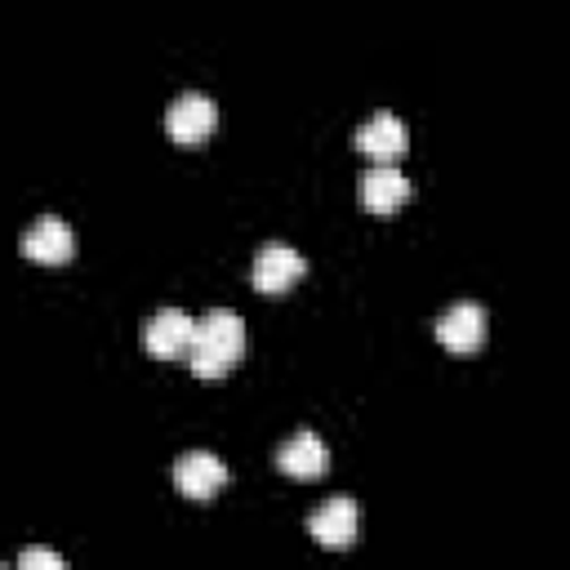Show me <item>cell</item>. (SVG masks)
Here are the masks:
<instances>
[{"label": "cell", "instance_id": "cell-1", "mask_svg": "<svg viewBox=\"0 0 570 570\" xmlns=\"http://www.w3.org/2000/svg\"><path fill=\"white\" fill-rule=\"evenodd\" d=\"M245 356V321L232 307H214L196 321V338L187 352V365L196 379H223Z\"/></svg>", "mask_w": 570, "mask_h": 570}, {"label": "cell", "instance_id": "cell-2", "mask_svg": "<svg viewBox=\"0 0 570 570\" xmlns=\"http://www.w3.org/2000/svg\"><path fill=\"white\" fill-rule=\"evenodd\" d=\"M303 272H307V263H303V254H298L294 245L267 240V245L254 254L249 281H254L258 294H289V289L303 281Z\"/></svg>", "mask_w": 570, "mask_h": 570}, {"label": "cell", "instance_id": "cell-3", "mask_svg": "<svg viewBox=\"0 0 570 570\" xmlns=\"http://www.w3.org/2000/svg\"><path fill=\"white\" fill-rule=\"evenodd\" d=\"M352 147H356L361 156H370L374 165H396V160L410 151V129H405L401 116L379 111V116H370V120L352 134Z\"/></svg>", "mask_w": 570, "mask_h": 570}, {"label": "cell", "instance_id": "cell-4", "mask_svg": "<svg viewBox=\"0 0 570 570\" xmlns=\"http://www.w3.org/2000/svg\"><path fill=\"white\" fill-rule=\"evenodd\" d=\"M307 534H312L321 548H352V543L361 539V508H356V499H347V494L325 499V503L307 517Z\"/></svg>", "mask_w": 570, "mask_h": 570}, {"label": "cell", "instance_id": "cell-5", "mask_svg": "<svg viewBox=\"0 0 570 570\" xmlns=\"http://www.w3.org/2000/svg\"><path fill=\"white\" fill-rule=\"evenodd\" d=\"M174 485H178V494H187L191 503H209V499L227 485V463H223L218 454H209V450H187V454H178V463H174Z\"/></svg>", "mask_w": 570, "mask_h": 570}, {"label": "cell", "instance_id": "cell-6", "mask_svg": "<svg viewBox=\"0 0 570 570\" xmlns=\"http://www.w3.org/2000/svg\"><path fill=\"white\" fill-rule=\"evenodd\" d=\"M214 125H218V111L205 94H178L165 111V129L178 147H200L214 134Z\"/></svg>", "mask_w": 570, "mask_h": 570}, {"label": "cell", "instance_id": "cell-7", "mask_svg": "<svg viewBox=\"0 0 570 570\" xmlns=\"http://www.w3.org/2000/svg\"><path fill=\"white\" fill-rule=\"evenodd\" d=\"M436 343L454 356H472L485 343V307L481 303H454L436 316Z\"/></svg>", "mask_w": 570, "mask_h": 570}, {"label": "cell", "instance_id": "cell-8", "mask_svg": "<svg viewBox=\"0 0 570 570\" xmlns=\"http://www.w3.org/2000/svg\"><path fill=\"white\" fill-rule=\"evenodd\" d=\"M191 338H196V321L183 312V307H160L147 325H142V347L160 361H174V356H187L191 352Z\"/></svg>", "mask_w": 570, "mask_h": 570}, {"label": "cell", "instance_id": "cell-9", "mask_svg": "<svg viewBox=\"0 0 570 570\" xmlns=\"http://www.w3.org/2000/svg\"><path fill=\"white\" fill-rule=\"evenodd\" d=\"M22 258L31 263H45V267H58V263H71L76 258V236L62 218H40L22 232Z\"/></svg>", "mask_w": 570, "mask_h": 570}, {"label": "cell", "instance_id": "cell-10", "mask_svg": "<svg viewBox=\"0 0 570 570\" xmlns=\"http://www.w3.org/2000/svg\"><path fill=\"white\" fill-rule=\"evenodd\" d=\"M276 468L285 472V476H294V481H316V476H325L330 472V450H325V441L316 436V432H294L281 450H276Z\"/></svg>", "mask_w": 570, "mask_h": 570}, {"label": "cell", "instance_id": "cell-11", "mask_svg": "<svg viewBox=\"0 0 570 570\" xmlns=\"http://www.w3.org/2000/svg\"><path fill=\"white\" fill-rule=\"evenodd\" d=\"M361 200H365L370 214L392 218V214L410 200V178H405L396 165H374V169H365V178H361Z\"/></svg>", "mask_w": 570, "mask_h": 570}, {"label": "cell", "instance_id": "cell-12", "mask_svg": "<svg viewBox=\"0 0 570 570\" xmlns=\"http://www.w3.org/2000/svg\"><path fill=\"white\" fill-rule=\"evenodd\" d=\"M18 566H22V570H62V557L49 552V548H27V552L18 557Z\"/></svg>", "mask_w": 570, "mask_h": 570}]
</instances>
